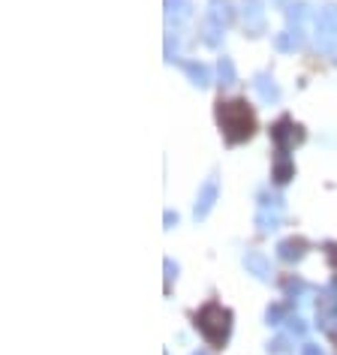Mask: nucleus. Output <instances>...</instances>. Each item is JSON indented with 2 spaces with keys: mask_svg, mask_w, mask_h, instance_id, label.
Instances as JSON below:
<instances>
[{
  "mask_svg": "<svg viewBox=\"0 0 337 355\" xmlns=\"http://www.w3.org/2000/svg\"><path fill=\"white\" fill-rule=\"evenodd\" d=\"M308 15H310V6L304 3V0H295V3H289V6H286V18H289V27H301Z\"/></svg>",
  "mask_w": 337,
  "mask_h": 355,
  "instance_id": "16",
  "label": "nucleus"
},
{
  "mask_svg": "<svg viewBox=\"0 0 337 355\" xmlns=\"http://www.w3.org/2000/svg\"><path fill=\"white\" fill-rule=\"evenodd\" d=\"M232 18H235V10H232V3L229 0H208V10H205V21H211V25H217V27H229L232 25Z\"/></svg>",
  "mask_w": 337,
  "mask_h": 355,
  "instance_id": "9",
  "label": "nucleus"
},
{
  "mask_svg": "<svg viewBox=\"0 0 337 355\" xmlns=\"http://www.w3.org/2000/svg\"><path fill=\"white\" fill-rule=\"evenodd\" d=\"M271 139H274V145H277L280 154H289L295 145H301L304 142V130L295 124L292 118H280L277 124L271 127Z\"/></svg>",
  "mask_w": 337,
  "mask_h": 355,
  "instance_id": "5",
  "label": "nucleus"
},
{
  "mask_svg": "<svg viewBox=\"0 0 337 355\" xmlns=\"http://www.w3.org/2000/svg\"><path fill=\"white\" fill-rule=\"evenodd\" d=\"M163 223H166V229H175V226H178V214H175V211H166Z\"/></svg>",
  "mask_w": 337,
  "mask_h": 355,
  "instance_id": "24",
  "label": "nucleus"
},
{
  "mask_svg": "<svg viewBox=\"0 0 337 355\" xmlns=\"http://www.w3.org/2000/svg\"><path fill=\"white\" fill-rule=\"evenodd\" d=\"M283 211H286L283 196L262 190V193H259V205H256V229L262 232V235H271V232L280 226V220H283Z\"/></svg>",
  "mask_w": 337,
  "mask_h": 355,
  "instance_id": "3",
  "label": "nucleus"
},
{
  "mask_svg": "<svg viewBox=\"0 0 337 355\" xmlns=\"http://www.w3.org/2000/svg\"><path fill=\"white\" fill-rule=\"evenodd\" d=\"M217 124L223 130L229 145H241L256 133V115L244 100H220L217 103Z\"/></svg>",
  "mask_w": 337,
  "mask_h": 355,
  "instance_id": "1",
  "label": "nucleus"
},
{
  "mask_svg": "<svg viewBox=\"0 0 337 355\" xmlns=\"http://www.w3.org/2000/svg\"><path fill=\"white\" fill-rule=\"evenodd\" d=\"M286 322H289V331H292L295 337H301L304 331H308V326H304V319H298V316H295V319H286Z\"/></svg>",
  "mask_w": 337,
  "mask_h": 355,
  "instance_id": "22",
  "label": "nucleus"
},
{
  "mask_svg": "<svg viewBox=\"0 0 337 355\" xmlns=\"http://www.w3.org/2000/svg\"><path fill=\"white\" fill-rule=\"evenodd\" d=\"M163 265H166V286H172V280H175V277H178V262L166 259Z\"/></svg>",
  "mask_w": 337,
  "mask_h": 355,
  "instance_id": "21",
  "label": "nucleus"
},
{
  "mask_svg": "<svg viewBox=\"0 0 337 355\" xmlns=\"http://www.w3.org/2000/svg\"><path fill=\"white\" fill-rule=\"evenodd\" d=\"M181 70H184V75L190 79V85H196L199 90H205V88L211 85V73H208V66L199 64V60H184Z\"/></svg>",
  "mask_w": 337,
  "mask_h": 355,
  "instance_id": "13",
  "label": "nucleus"
},
{
  "mask_svg": "<svg viewBox=\"0 0 337 355\" xmlns=\"http://www.w3.org/2000/svg\"><path fill=\"white\" fill-rule=\"evenodd\" d=\"M241 25H244V34H250V36H262L265 34L268 18H265V3L262 0H241Z\"/></svg>",
  "mask_w": 337,
  "mask_h": 355,
  "instance_id": "6",
  "label": "nucleus"
},
{
  "mask_svg": "<svg viewBox=\"0 0 337 355\" xmlns=\"http://www.w3.org/2000/svg\"><path fill=\"white\" fill-rule=\"evenodd\" d=\"M304 45V30L301 27H286L283 34L274 36V49L277 51H298Z\"/></svg>",
  "mask_w": 337,
  "mask_h": 355,
  "instance_id": "14",
  "label": "nucleus"
},
{
  "mask_svg": "<svg viewBox=\"0 0 337 355\" xmlns=\"http://www.w3.org/2000/svg\"><path fill=\"white\" fill-rule=\"evenodd\" d=\"M196 328L202 331V337L211 346H220V350H223L229 341V331H232V313H229L223 304H217V301H208V304L196 313Z\"/></svg>",
  "mask_w": 337,
  "mask_h": 355,
  "instance_id": "2",
  "label": "nucleus"
},
{
  "mask_svg": "<svg viewBox=\"0 0 337 355\" xmlns=\"http://www.w3.org/2000/svg\"><path fill=\"white\" fill-rule=\"evenodd\" d=\"M292 178H295V163L289 160V154L277 150V157H274V181L277 184H289Z\"/></svg>",
  "mask_w": 337,
  "mask_h": 355,
  "instance_id": "15",
  "label": "nucleus"
},
{
  "mask_svg": "<svg viewBox=\"0 0 337 355\" xmlns=\"http://www.w3.org/2000/svg\"><path fill=\"white\" fill-rule=\"evenodd\" d=\"M244 268H247V274H253L259 283H268V280H271V274H274L268 256L259 253V250H247V253H244Z\"/></svg>",
  "mask_w": 337,
  "mask_h": 355,
  "instance_id": "8",
  "label": "nucleus"
},
{
  "mask_svg": "<svg viewBox=\"0 0 337 355\" xmlns=\"http://www.w3.org/2000/svg\"><path fill=\"white\" fill-rule=\"evenodd\" d=\"M289 346H286V337H277L274 343H268V352H286Z\"/></svg>",
  "mask_w": 337,
  "mask_h": 355,
  "instance_id": "23",
  "label": "nucleus"
},
{
  "mask_svg": "<svg viewBox=\"0 0 337 355\" xmlns=\"http://www.w3.org/2000/svg\"><path fill=\"white\" fill-rule=\"evenodd\" d=\"M304 292V283L301 280H286V295L292 298V301H298V295Z\"/></svg>",
  "mask_w": 337,
  "mask_h": 355,
  "instance_id": "20",
  "label": "nucleus"
},
{
  "mask_svg": "<svg viewBox=\"0 0 337 355\" xmlns=\"http://www.w3.org/2000/svg\"><path fill=\"white\" fill-rule=\"evenodd\" d=\"M193 18V0H166V21L168 25H184Z\"/></svg>",
  "mask_w": 337,
  "mask_h": 355,
  "instance_id": "12",
  "label": "nucleus"
},
{
  "mask_svg": "<svg viewBox=\"0 0 337 355\" xmlns=\"http://www.w3.org/2000/svg\"><path fill=\"white\" fill-rule=\"evenodd\" d=\"M316 45L323 51H334L337 45V3H325L316 12Z\"/></svg>",
  "mask_w": 337,
  "mask_h": 355,
  "instance_id": "4",
  "label": "nucleus"
},
{
  "mask_svg": "<svg viewBox=\"0 0 337 355\" xmlns=\"http://www.w3.org/2000/svg\"><path fill=\"white\" fill-rule=\"evenodd\" d=\"M166 60L175 64L178 60V42H175V30H166Z\"/></svg>",
  "mask_w": 337,
  "mask_h": 355,
  "instance_id": "18",
  "label": "nucleus"
},
{
  "mask_svg": "<svg viewBox=\"0 0 337 355\" xmlns=\"http://www.w3.org/2000/svg\"><path fill=\"white\" fill-rule=\"evenodd\" d=\"M334 322H337V304H334Z\"/></svg>",
  "mask_w": 337,
  "mask_h": 355,
  "instance_id": "27",
  "label": "nucleus"
},
{
  "mask_svg": "<svg viewBox=\"0 0 337 355\" xmlns=\"http://www.w3.org/2000/svg\"><path fill=\"white\" fill-rule=\"evenodd\" d=\"M217 196H220V178H217V172H214V175H208V181L199 187L196 208H193V217H196V220H205V217L211 214V208L217 205Z\"/></svg>",
  "mask_w": 337,
  "mask_h": 355,
  "instance_id": "7",
  "label": "nucleus"
},
{
  "mask_svg": "<svg viewBox=\"0 0 337 355\" xmlns=\"http://www.w3.org/2000/svg\"><path fill=\"white\" fill-rule=\"evenodd\" d=\"M217 79H220V85H223V88H232L235 81H238V73H235L232 57H220V64H217Z\"/></svg>",
  "mask_w": 337,
  "mask_h": 355,
  "instance_id": "17",
  "label": "nucleus"
},
{
  "mask_svg": "<svg viewBox=\"0 0 337 355\" xmlns=\"http://www.w3.org/2000/svg\"><path fill=\"white\" fill-rule=\"evenodd\" d=\"M304 253H308V241L304 238H283L280 244H277V256L283 262H289V265H292V262H298V259H304Z\"/></svg>",
  "mask_w": 337,
  "mask_h": 355,
  "instance_id": "11",
  "label": "nucleus"
},
{
  "mask_svg": "<svg viewBox=\"0 0 337 355\" xmlns=\"http://www.w3.org/2000/svg\"><path fill=\"white\" fill-rule=\"evenodd\" d=\"M265 319H268V326H280V322L286 319V311H283L280 304H271L268 307V313H265Z\"/></svg>",
  "mask_w": 337,
  "mask_h": 355,
  "instance_id": "19",
  "label": "nucleus"
},
{
  "mask_svg": "<svg viewBox=\"0 0 337 355\" xmlns=\"http://www.w3.org/2000/svg\"><path fill=\"white\" fill-rule=\"evenodd\" d=\"M301 355H323V350H319L316 343H304L301 346Z\"/></svg>",
  "mask_w": 337,
  "mask_h": 355,
  "instance_id": "25",
  "label": "nucleus"
},
{
  "mask_svg": "<svg viewBox=\"0 0 337 355\" xmlns=\"http://www.w3.org/2000/svg\"><path fill=\"white\" fill-rule=\"evenodd\" d=\"M334 64H337V57H334Z\"/></svg>",
  "mask_w": 337,
  "mask_h": 355,
  "instance_id": "28",
  "label": "nucleus"
},
{
  "mask_svg": "<svg viewBox=\"0 0 337 355\" xmlns=\"http://www.w3.org/2000/svg\"><path fill=\"white\" fill-rule=\"evenodd\" d=\"M253 90H256L259 100H262L265 105L280 103V88H277V81H274L268 73H256V79H253Z\"/></svg>",
  "mask_w": 337,
  "mask_h": 355,
  "instance_id": "10",
  "label": "nucleus"
},
{
  "mask_svg": "<svg viewBox=\"0 0 337 355\" xmlns=\"http://www.w3.org/2000/svg\"><path fill=\"white\" fill-rule=\"evenodd\" d=\"M193 355H208V352H205V350H199V352H193Z\"/></svg>",
  "mask_w": 337,
  "mask_h": 355,
  "instance_id": "26",
  "label": "nucleus"
}]
</instances>
